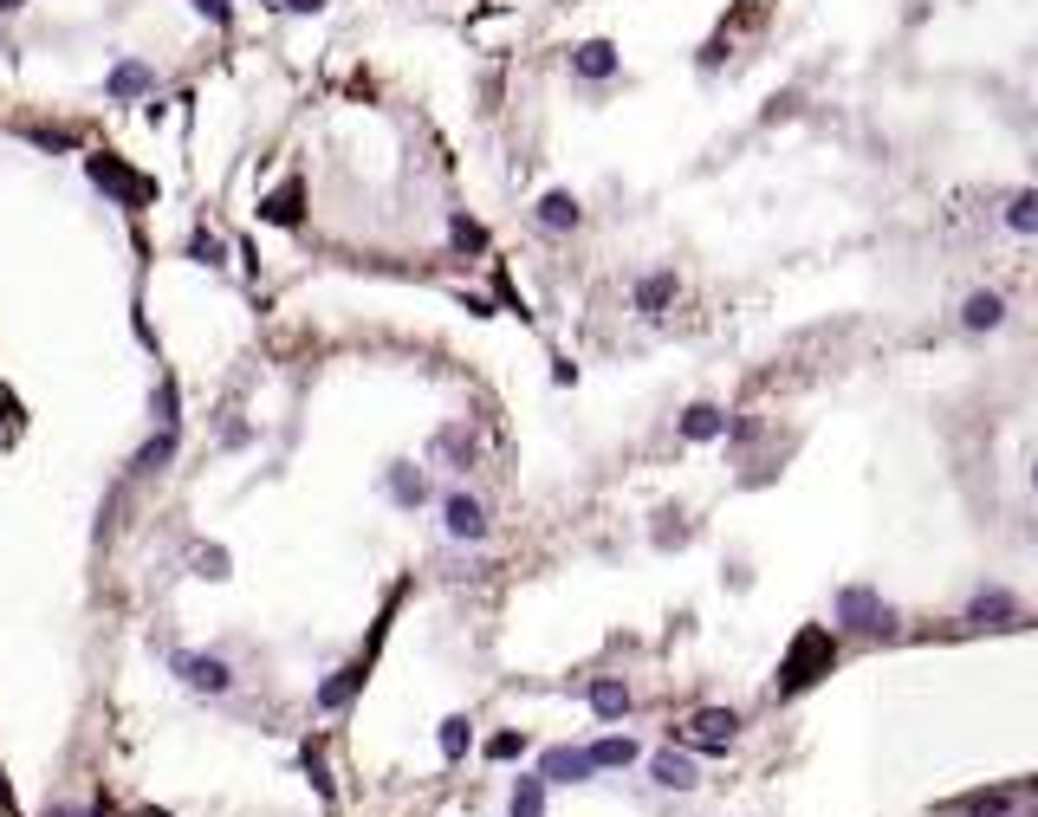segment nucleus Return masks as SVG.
Here are the masks:
<instances>
[{
	"label": "nucleus",
	"mask_w": 1038,
	"mask_h": 817,
	"mask_svg": "<svg viewBox=\"0 0 1038 817\" xmlns=\"http://www.w3.org/2000/svg\"><path fill=\"white\" fill-rule=\"evenodd\" d=\"M104 91H111V104H137V98L156 91V66L149 59H118L111 78H104Z\"/></svg>",
	"instance_id": "5"
},
{
	"label": "nucleus",
	"mask_w": 1038,
	"mask_h": 817,
	"mask_svg": "<svg viewBox=\"0 0 1038 817\" xmlns=\"http://www.w3.org/2000/svg\"><path fill=\"white\" fill-rule=\"evenodd\" d=\"M591 772H598V765H591V752L584 747H553L546 759H539V779H546V785H584Z\"/></svg>",
	"instance_id": "7"
},
{
	"label": "nucleus",
	"mask_w": 1038,
	"mask_h": 817,
	"mask_svg": "<svg viewBox=\"0 0 1038 817\" xmlns=\"http://www.w3.org/2000/svg\"><path fill=\"white\" fill-rule=\"evenodd\" d=\"M591 714L598 720H623L629 714V687L623 681H591Z\"/></svg>",
	"instance_id": "12"
},
{
	"label": "nucleus",
	"mask_w": 1038,
	"mask_h": 817,
	"mask_svg": "<svg viewBox=\"0 0 1038 817\" xmlns=\"http://www.w3.org/2000/svg\"><path fill=\"white\" fill-rule=\"evenodd\" d=\"M1006 227H1013V234H1038V189H1019V195H1013Z\"/></svg>",
	"instance_id": "17"
},
{
	"label": "nucleus",
	"mask_w": 1038,
	"mask_h": 817,
	"mask_svg": "<svg viewBox=\"0 0 1038 817\" xmlns=\"http://www.w3.org/2000/svg\"><path fill=\"white\" fill-rule=\"evenodd\" d=\"M837 623L877 636V629H890V604H883L870 584H844V591H837Z\"/></svg>",
	"instance_id": "2"
},
{
	"label": "nucleus",
	"mask_w": 1038,
	"mask_h": 817,
	"mask_svg": "<svg viewBox=\"0 0 1038 817\" xmlns=\"http://www.w3.org/2000/svg\"><path fill=\"white\" fill-rule=\"evenodd\" d=\"M520 747H526L520 734H500V740H493V747H487V752H493V759H520Z\"/></svg>",
	"instance_id": "27"
},
{
	"label": "nucleus",
	"mask_w": 1038,
	"mask_h": 817,
	"mask_svg": "<svg viewBox=\"0 0 1038 817\" xmlns=\"http://www.w3.org/2000/svg\"><path fill=\"white\" fill-rule=\"evenodd\" d=\"M1026 817H1038V798H1033V812H1026Z\"/></svg>",
	"instance_id": "31"
},
{
	"label": "nucleus",
	"mask_w": 1038,
	"mask_h": 817,
	"mask_svg": "<svg viewBox=\"0 0 1038 817\" xmlns=\"http://www.w3.org/2000/svg\"><path fill=\"white\" fill-rule=\"evenodd\" d=\"M442 533L461 539V545H481L487 533H493V526H487V506L475 493H448V500H442Z\"/></svg>",
	"instance_id": "3"
},
{
	"label": "nucleus",
	"mask_w": 1038,
	"mask_h": 817,
	"mask_svg": "<svg viewBox=\"0 0 1038 817\" xmlns=\"http://www.w3.org/2000/svg\"><path fill=\"white\" fill-rule=\"evenodd\" d=\"M267 221H299V189H279V195H267Z\"/></svg>",
	"instance_id": "23"
},
{
	"label": "nucleus",
	"mask_w": 1038,
	"mask_h": 817,
	"mask_svg": "<svg viewBox=\"0 0 1038 817\" xmlns=\"http://www.w3.org/2000/svg\"><path fill=\"white\" fill-rule=\"evenodd\" d=\"M286 13H299V20H312V13H325V0H279Z\"/></svg>",
	"instance_id": "28"
},
{
	"label": "nucleus",
	"mask_w": 1038,
	"mask_h": 817,
	"mask_svg": "<svg viewBox=\"0 0 1038 817\" xmlns=\"http://www.w3.org/2000/svg\"><path fill=\"white\" fill-rule=\"evenodd\" d=\"M682 435H689V441H714V435H727V415L714 403H694L689 415H682Z\"/></svg>",
	"instance_id": "13"
},
{
	"label": "nucleus",
	"mask_w": 1038,
	"mask_h": 817,
	"mask_svg": "<svg viewBox=\"0 0 1038 817\" xmlns=\"http://www.w3.org/2000/svg\"><path fill=\"white\" fill-rule=\"evenodd\" d=\"M584 221V208H578V195H565V189H553V195H539V227H553V234H571Z\"/></svg>",
	"instance_id": "10"
},
{
	"label": "nucleus",
	"mask_w": 1038,
	"mask_h": 817,
	"mask_svg": "<svg viewBox=\"0 0 1038 817\" xmlns=\"http://www.w3.org/2000/svg\"><path fill=\"white\" fill-rule=\"evenodd\" d=\"M825 662H830V636H825V629H805V636L792 642V662H785L779 687H785V694H799L805 681H818L812 669H825Z\"/></svg>",
	"instance_id": "4"
},
{
	"label": "nucleus",
	"mask_w": 1038,
	"mask_h": 817,
	"mask_svg": "<svg viewBox=\"0 0 1038 817\" xmlns=\"http://www.w3.org/2000/svg\"><path fill=\"white\" fill-rule=\"evenodd\" d=\"M968 817H1000V812H968Z\"/></svg>",
	"instance_id": "30"
},
{
	"label": "nucleus",
	"mask_w": 1038,
	"mask_h": 817,
	"mask_svg": "<svg viewBox=\"0 0 1038 817\" xmlns=\"http://www.w3.org/2000/svg\"><path fill=\"white\" fill-rule=\"evenodd\" d=\"M442 752H468V720H442Z\"/></svg>",
	"instance_id": "25"
},
{
	"label": "nucleus",
	"mask_w": 1038,
	"mask_h": 817,
	"mask_svg": "<svg viewBox=\"0 0 1038 817\" xmlns=\"http://www.w3.org/2000/svg\"><path fill=\"white\" fill-rule=\"evenodd\" d=\"M91 176H98V182H104V189H111V195H124V202H131V195H137V182H131V176H124V169H118V163H104V156H91Z\"/></svg>",
	"instance_id": "20"
},
{
	"label": "nucleus",
	"mask_w": 1038,
	"mask_h": 817,
	"mask_svg": "<svg viewBox=\"0 0 1038 817\" xmlns=\"http://www.w3.org/2000/svg\"><path fill=\"white\" fill-rule=\"evenodd\" d=\"M390 493H397L403 506H415V500H422V480H415V468H397V474H390Z\"/></svg>",
	"instance_id": "24"
},
{
	"label": "nucleus",
	"mask_w": 1038,
	"mask_h": 817,
	"mask_svg": "<svg viewBox=\"0 0 1038 817\" xmlns=\"http://www.w3.org/2000/svg\"><path fill=\"white\" fill-rule=\"evenodd\" d=\"M669 299H676V272H656V279L636 286V312H662Z\"/></svg>",
	"instance_id": "16"
},
{
	"label": "nucleus",
	"mask_w": 1038,
	"mask_h": 817,
	"mask_svg": "<svg viewBox=\"0 0 1038 817\" xmlns=\"http://www.w3.org/2000/svg\"><path fill=\"white\" fill-rule=\"evenodd\" d=\"M20 7H26V0H0V13H20Z\"/></svg>",
	"instance_id": "29"
},
{
	"label": "nucleus",
	"mask_w": 1038,
	"mask_h": 817,
	"mask_svg": "<svg viewBox=\"0 0 1038 817\" xmlns=\"http://www.w3.org/2000/svg\"><path fill=\"white\" fill-rule=\"evenodd\" d=\"M1013 611H1019V604H1013L1006 591H980V597L968 604V623H1006Z\"/></svg>",
	"instance_id": "15"
},
{
	"label": "nucleus",
	"mask_w": 1038,
	"mask_h": 817,
	"mask_svg": "<svg viewBox=\"0 0 1038 817\" xmlns=\"http://www.w3.org/2000/svg\"><path fill=\"white\" fill-rule=\"evenodd\" d=\"M169 669L182 675V687H196V694H227V687H234V669H227L221 656H202V649H176Z\"/></svg>",
	"instance_id": "1"
},
{
	"label": "nucleus",
	"mask_w": 1038,
	"mask_h": 817,
	"mask_svg": "<svg viewBox=\"0 0 1038 817\" xmlns=\"http://www.w3.org/2000/svg\"><path fill=\"white\" fill-rule=\"evenodd\" d=\"M513 817H546V779H520L513 785Z\"/></svg>",
	"instance_id": "18"
},
{
	"label": "nucleus",
	"mask_w": 1038,
	"mask_h": 817,
	"mask_svg": "<svg viewBox=\"0 0 1038 817\" xmlns=\"http://www.w3.org/2000/svg\"><path fill=\"white\" fill-rule=\"evenodd\" d=\"M571 71H578V78H617V46H611V40L571 46Z\"/></svg>",
	"instance_id": "9"
},
{
	"label": "nucleus",
	"mask_w": 1038,
	"mask_h": 817,
	"mask_svg": "<svg viewBox=\"0 0 1038 817\" xmlns=\"http://www.w3.org/2000/svg\"><path fill=\"white\" fill-rule=\"evenodd\" d=\"M350 694H357V669H338V675L319 687V707H345Z\"/></svg>",
	"instance_id": "21"
},
{
	"label": "nucleus",
	"mask_w": 1038,
	"mask_h": 817,
	"mask_svg": "<svg viewBox=\"0 0 1038 817\" xmlns=\"http://www.w3.org/2000/svg\"><path fill=\"white\" fill-rule=\"evenodd\" d=\"M649 779H656V785H662V792H694V785H701V772H694V759L689 752H656V759H649Z\"/></svg>",
	"instance_id": "8"
},
{
	"label": "nucleus",
	"mask_w": 1038,
	"mask_h": 817,
	"mask_svg": "<svg viewBox=\"0 0 1038 817\" xmlns=\"http://www.w3.org/2000/svg\"><path fill=\"white\" fill-rule=\"evenodd\" d=\"M1033 486H1038V474H1033Z\"/></svg>",
	"instance_id": "32"
},
{
	"label": "nucleus",
	"mask_w": 1038,
	"mask_h": 817,
	"mask_svg": "<svg viewBox=\"0 0 1038 817\" xmlns=\"http://www.w3.org/2000/svg\"><path fill=\"white\" fill-rule=\"evenodd\" d=\"M169 455H176V441H169V435H156V441H149V448H143L137 461H131V474H156V468H163V461H169Z\"/></svg>",
	"instance_id": "22"
},
{
	"label": "nucleus",
	"mask_w": 1038,
	"mask_h": 817,
	"mask_svg": "<svg viewBox=\"0 0 1038 817\" xmlns=\"http://www.w3.org/2000/svg\"><path fill=\"white\" fill-rule=\"evenodd\" d=\"M584 752H591V765H629V759H636V740L611 734V740H598V747H584Z\"/></svg>",
	"instance_id": "19"
},
{
	"label": "nucleus",
	"mask_w": 1038,
	"mask_h": 817,
	"mask_svg": "<svg viewBox=\"0 0 1038 817\" xmlns=\"http://www.w3.org/2000/svg\"><path fill=\"white\" fill-rule=\"evenodd\" d=\"M435 455H448L455 474H468V468H475V441H468V428H442V435H435Z\"/></svg>",
	"instance_id": "14"
},
{
	"label": "nucleus",
	"mask_w": 1038,
	"mask_h": 817,
	"mask_svg": "<svg viewBox=\"0 0 1038 817\" xmlns=\"http://www.w3.org/2000/svg\"><path fill=\"white\" fill-rule=\"evenodd\" d=\"M196 7H202L214 26H234V7H227V0H196Z\"/></svg>",
	"instance_id": "26"
},
{
	"label": "nucleus",
	"mask_w": 1038,
	"mask_h": 817,
	"mask_svg": "<svg viewBox=\"0 0 1038 817\" xmlns=\"http://www.w3.org/2000/svg\"><path fill=\"white\" fill-rule=\"evenodd\" d=\"M734 734H740V720L727 714V707H701L689 720V747H707V752H727L734 747Z\"/></svg>",
	"instance_id": "6"
},
{
	"label": "nucleus",
	"mask_w": 1038,
	"mask_h": 817,
	"mask_svg": "<svg viewBox=\"0 0 1038 817\" xmlns=\"http://www.w3.org/2000/svg\"><path fill=\"white\" fill-rule=\"evenodd\" d=\"M1000 318H1006V299H1000V292H968V305H961V325H968V332H993Z\"/></svg>",
	"instance_id": "11"
}]
</instances>
